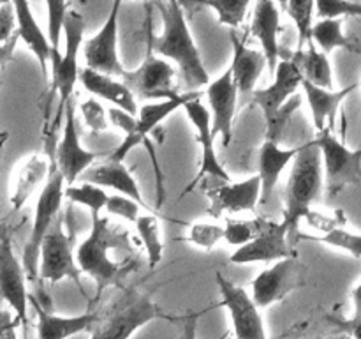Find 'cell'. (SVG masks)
Returning <instances> with one entry per match:
<instances>
[{
    "instance_id": "cell-1",
    "label": "cell",
    "mask_w": 361,
    "mask_h": 339,
    "mask_svg": "<svg viewBox=\"0 0 361 339\" xmlns=\"http://www.w3.org/2000/svg\"><path fill=\"white\" fill-rule=\"evenodd\" d=\"M157 7L162 16V34L154 35L148 28V44L157 55L176 62L187 90H200L210 83V76L204 69L201 53L187 25L185 9L176 0L157 4Z\"/></svg>"
},
{
    "instance_id": "cell-2",
    "label": "cell",
    "mask_w": 361,
    "mask_h": 339,
    "mask_svg": "<svg viewBox=\"0 0 361 339\" xmlns=\"http://www.w3.org/2000/svg\"><path fill=\"white\" fill-rule=\"evenodd\" d=\"M92 226L87 239L76 251V261L81 272L90 275L97 282V297L109 286H118L126 278V263L109 258V251L127 249L129 237L116 226L109 225L108 218H101V212H90Z\"/></svg>"
},
{
    "instance_id": "cell-3",
    "label": "cell",
    "mask_w": 361,
    "mask_h": 339,
    "mask_svg": "<svg viewBox=\"0 0 361 339\" xmlns=\"http://www.w3.org/2000/svg\"><path fill=\"white\" fill-rule=\"evenodd\" d=\"M323 182L324 168L321 147L317 140L307 141L293 161L291 173L286 184V208L282 221L289 226L291 235L296 233L305 212L310 210V205L321 196Z\"/></svg>"
},
{
    "instance_id": "cell-4",
    "label": "cell",
    "mask_w": 361,
    "mask_h": 339,
    "mask_svg": "<svg viewBox=\"0 0 361 339\" xmlns=\"http://www.w3.org/2000/svg\"><path fill=\"white\" fill-rule=\"evenodd\" d=\"M63 32H66V52L53 55L49 59L51 62V95H59V106H56L55 119L51 131L63 124V115H66V106L69 99L73 97L76 81L80 80V49L83 46V32L85 20L76 11H69L63 23Z\"/></svg>"
},
{
    "instance_id": "cell-5",
    "label": "cell",
    "mask_w": 361,
    "mask_h": 339,
    "mask_svg": "<svg viewBox=\"0 0 361 339\" xmlns=\"http://www.w3.org/2000/svg\"><path fill=\"white\" fill-rule=\"evenodd\" d=\"M183 112L189 117L190 124L196 127L197 141L201 145V162L200 172L194 175V179L185 187L182 196H185L190 191H200L204 196H208L210 193L217 191L219 187L231 182V177H229V173L226 172L224 166L219 161L217 154H215V136L212 133V115L207 106L201 102V97L190 99L189 102H185Z\"/></svg>"
},
{
    "instance_id": "cell-6",
    "label": "cell",
    "mask_w": 361,
    "mask_h": 339,
    "mask_svg": "<svg viewBox=\"0 0 361 339\" xmlns=\"http://www.w3.org/2000/svg\"><path fill=\"white\" fill-rule=\"evenodd\" d=\"M66 215L60 212L42 240L41 256H39V279L46 282H59L69 278L85 293V288L81 286L83 272L78 265L76 253H74L76 230L69 225V232H66Z\"/></svg>"
},
{
    "instance_id": "cell-7",
    "label": "cell",
    "mask_w": 361,
    "mask_h": 339,
    "mask_svg": "<svg viewBox=\"0 0 361 339\" xmlns=\"http://www.w3.org/2000/svg\"><path fill=\"white\" fill-rule=\"evenodd\" d=\"M66 179L62 173L59 172L55 165L51 162V172L46 179L44 187H42L41 194L37 198V205H35V215L34 225H32L30 237H28L27 244L23 249V267L27 272V278L30 281H37L39 279V256H41V244L44 240L46 233L56 221L62 208L63 191H66Z\"/></svg>"
},
{
    "instance_id": "cell-8",
    "label": "cell",
    "mask_w": 361,
    "mask_h": 339,
    "mask_svg": "<svg viewBox=\"0 0 361 339\" xmlns=\"http://www.w3.org/2000/svg\"><path fill=\"white\" fill-rule=\"evenodd\" d=\"M154 320H175L166 314L148 295L129 293L122 304L115 307L108 316H101V321L90 331L92 338L122 339L133 335L137 328Z\"/></svg>"
},
{
    "instance_id": "cell-9",
    "label": "cell",
    "mask_w": 361,
    "mask_h": 339,
    "mask_svg": "<svg viewBox=\"0 0 361 339\" xmlns=\"http://www.w3.org/2000/svg\"><path fill=\"white\" fill-rule=\"evenodd\" d=\"M317 143L323 154L324 184L330 196H337L345 187L361 186V148L345 147L334 136L330 127L317 133Z\"/></svg>"
},
{
    "instance_id": "cell-10",
    "label": "cell",
    "mask_w": 361,
    "mask_h": 339,
    "mask_svg": "<svg viewBox=\"0 0 361 339\" xmlns=\"http://www.w3.org/2000/svg\"><path fill=\"white\" fill-rule=\"evenodd\" d=\"M175 74V67L162 56L155 55L154 48L148 44L147 56L141 66L134 71L126 69L120 78L134 92L136 97L166 99L178 94V88L173 83Z\"/></svg>"
},
{
    "instance_id": "cell-11",
    "label": "cell",
    "mask_w": 361,
    "mask_h": 339,
    "mask_svg": "<svg viewBox=\"0 0 361 339\" xmlns=\"http://www.w3.org/2000/svg\"><path fill=\"white\" fill-rule=\"evenodd\" d=\"M101 154L87 150L81 145L80 134H78L76 122V102L74 97L69 99L66 106V115H63L62 124V138L56 145V154L53 157V165L62 173L66 184H74L80 180L81 173L90 168L95 159Z\"/></svg>"
},
{
    "instance_id": "cell-12",
    "label": "cell",
    "mask_w": 361,
    "mask_h": 339,
    "mask_svg": "<svg viewBox=\"0 0 361 339\" xmlns=\"http://www.w3.org/2000/svg\"><path fill=\"white\" fill-rule=\"evenodd\" d=\"M203 92L201 90H187V92H178L173 97L159 99V101L148 102V105L141 106L137 109L136 115V129L133 134L123 138L122 143L115 148V150L109 154V159H116V161H126L127 155L130 154V150L137 147V145L143 143L147 140L148 134L152 131L157 129L173 112H176L178 108H183L185 102H189L190 99L201 97Z\"/></svg>"
},
{
    "instance_id": "cell-13",
    "label": "cell",
    "mask_w": 361,
    "mask_h": 339,
    "mask_svg": "<svg viewBox=\"0 0 361 339\" xmlns=\"http://www.w3.org/2000/svg\"><path fill=\"white\" fill-rule=\"evenodd\" d=\"M291 230L286 221H270L261 219V226L257 235L250 242L236 247L235 253L229 256L231 263H261V261H277L282 258L293 256V249L289 247L288 237Z\"/></svg>"
},
{
    "instance_id": "cell-14",
    "label": "cell",
    "mask_w": 361,
    "mask_h": 339,
    "mask_svg": "<svg viewBox=\"0 0 361 339\" xmlns=\"http://www.w3.org/2000/svg\"><path fill=\"white\" fill-rule=\"evenodd\" d=\"M303 286V265L296 254L277 260V263L256 275L252 281V297L259 307L282 302L289 293Z\"/></svg>"
},
{
    "instance_id": "cell-15",
    "label": "cell",
    "mask_w": 361,
    "mask_h": 339,
    "mask_svg": "<svg viewBox=\"0 0 361 339\" xmlns=\"http://www.w3.org/2000/svg\"><path fill=\"white\" fill-rule=\"evenodd\" d=\"M217 286L222 297V306L229 311L233 321V331L236 338L242 339H264L263 318L259 306L254 297H250L242 286L235 285L228 278L217 272Z\"/></svg>"
},
{
    "instance_id": "cell-16",
    "label": "cell",
    "mask_w": 361,
    "mask_h": 339,
    "mask_svg": "<svg viewBox=\"0 0 361 339\" xmlns=\"http://www.w3.org/2000/svg\"><path fill=\"white\" fill-rule=\"evenodd\" d=\"M123 0H113L111 9L101 30L88 39L83 46V56L87 67L111 76H122L123 66L118 59V16Z\"/></svg>"
},
{
    "instance_id": "cell-17",
    "label": "cell",
    "mask_w": 361,
    "mask_h": 339,
    "mask_svg": "<svg viewBox=\"0 0 361 339\" xmlns=\"http://www.w3.org/2000/svg\"><path fill=\"white\" fill-rule=\"evenodd\" d=\"M303 74L300 67L296 66L291 56L279 60L274 73V83L267 88L254 90L250 95V102L257 108H261L264 115V122H271L281 112L282 106L298 92L302 87Z\"/></svg>"
},
{
    "instance_id": "cell-18",
    "label": "cell",
    "mask_w": 361,
    "mask_h": 339,
    "mask_svg": "<svg viewBox=\"0 0 361 339\" xmlns=\"http://www.w3.org/2000/svg\"><path fill=\"white\" fill-rule=\"evenodd\" d=\"M207 97L208 105L212 108V133L214 136H221L222 143L228 147L233 138V122L236 117V108H238V85L233 78L231 67L224 71V74L215 81L207 85Z\"/></svg>"
},
{
    "instance_id": "cell-19",
    "label": "cell",
    "mask_w": 361,
    "mask_h": 339,
    "mask_svg": "<svg viewBox=\"0 0 361 339\" xmlns=\"http://www.w3.org/2000/svg\"><path fill=\"white\" fill-rule=\"evenodd\" d=\"M25 279L27 272L23 263H20L14 254L11 239L2 237L0 239V300L13 307L21 325H27V309L30 304Z\"/></svg>"
},
{
    "instance_id": "cell-20",
    "label": "cell",
    "mask_w": 361,
    "mask_h": 339,
    "mask_svg": "<svg viewBox=\"0 0 361 339\" xmlns=\"http://www.w3.org/2000/svg\"><path fill=\"white\" fill-rule=\"evenodd\" d=\"M208 198H210L208 214L214 219L222 218L224 214L254 210L261 200V179L259 175H254L243 182H229L208 194Z\"/></svg>"
},
{
    "instance_id": "cell-21",
    "label": "cell",
    "mask_w": 361,
    "mask_h": 339,
    "mask_svg": "<svg viewBox=\"0 0 361 339\" xmlns=\"http://www.w3.org/2000/svg\"><path fill=\"white\" fill-rule=\"evenodd\" d=\"M279 28H281V11L275 0H257L254 7L250 32L261 42L264 56H267L268 71L275 73L279 60L282 56L281 44H279Z\"/></svg>"
},
{
    "instance_id": "cell-22",
    "label": "cell",
    "mask_w": 361,
    "mask_h": 339,
    "mask_svg": "<svg viewBox=\"0 0 361 339\" xmlns=\"http://www.w3.org/2000/svg\"><path fill=\"white\" fill-rule=\"evenodd\" d=\"M80 180L85 182H94L97 186L109 187V189L116 191L120 194H126V196L133 198L143 208H147L148 212H152L150 205L145 201L143 194H141L140 184L136 182V179L133 177V173L129 172L123 161H116V159H106L104 162H99V165H92L90 168L85 170L81 173Z\"/></svg>"
},
{
    "instance_id": "cell-23",
    "label": "cell",
    "mask_w": 361,
    "mask_h": 339,
    "mask_svg": "<svg viewBox=\"0 0 361 339\" xmlns=\"http://www.w3.org/2000/svg\"><path fill=\"white\" fill-rule=\"evenodd\" d=\"M231 44H233V59H231V71L236 85H238L240 97L249 99L252 92L256 90V83L259 76L263 74L264 67H268L267 56L263 49H254L247 46L242 39L236 35V32H231Z\"/></svg>"
},
{
    "instance_id": "cell-24",
    "label": "cell",
    "mask_w": 361,
    "mask_h": 339,
    "mask_svg": "<svg viewBox=\"0 0 361 339\" xmlns=\"http://www.w3.org/2000/svg\"><path fill=\"white\" fill-rule=\"evenodd\" d=\"M35 314H37V335L42 339H63L69 335H76L80 332L92 331L101 321L102 314L83 313L78 316H59L39 304L34 295L28 297Z\"/></svg>"
},
{
    "instance_id": "cell-25",
    "label": "cell",
    "mask_w": 361,
    "mask_h": 339,
    "mask_svg": "<svg viewBox=\"0 0 361 339\" xmlns=\"http://www.w3.org/2000/svg\"><path fill=\"white\" fill-rule=\"evenodd\" d=\"M302 87L303 92H305L307 101H309L314 126H316L317 133H321L326 127L334 129L335 117H337L338 108L344 102V99L356 90L358 83L348 85V87L341 88V90H334V88L319 87V85L312 83V81L303 78Z\"/></svg>"
},
{
    "instance_id": "cell-26",
    "label": "cell",
    "mask_w": 361,
    "mask_h": 339,
    "mask_svg": "<svg viewBox=\"0 0 361 339\" xmlns=\"http://www.w3.org/2000/svg\"><path fill=\"white\" fill-rule=\"evenodd\" d=\"M300 147L281 148L275 140H264L259 148V179H261V205H267L274 194L275 186L281 179L282 172L295 161Z\"/></svg>"
},
{
    "instance_id": "cell-27",
    "label": "cell",
    "mask_w": 361,
    "mask_h": 339,
    "mask_svg": "<svg viewBox=\"0 0 361 339\" xmlns=\"http://www.w3.org/2000/svg\"><path fill=\"white\" fill-rule=\"evenodd\" d=\"M80 81L90 94L111 102L113 106L127 109L133 115H137V102L134 92L123 81H116L111 74L85 67L80 71Z\"/></svg>"
},
{
    "instance_id": "cell-28",
    "label": "cell",
    "mask_w": 361,
    "mask_h": 339,
    "mask_svg": "<svg viewBox=\"0 0 361 339\" xmlns=\"http://www.w3.org/2000/svg\"><path fill=\"white\" fill-rule=\"evenodd\" d=\"M16 11V32L21 41L30 48V52L37 56L41 64V71L44 78H48V62L51 59V44L44 32L39 27L34 18L28 0H13Z\"/></svg>"
},
{
    "instance_id": "cell-29",
    "label": "cell",
    "mask_w": 361,
    "mask_h": 339,
    "mask_svg": "<svg viewBox=\"0 0 361 339\" xmlns=\"http://www.w3.org/2000/svg\"><path fill=\"white\" fill-rule=\"evenodd\" d=\"M296 62V66L302 71L303 78L312 83L319 85L324 88H334V71H331L330 59H328V53H324L323 49L317 48V44L314 41L307 42L303 48L296 49L291 56Z\"/></svg>"
},
{
    "instance_id": "cell-30",
    "label": "cell",
    "mask_w": 361,
    "mask_h": 339,
    "mask_svg": "<svg viewBox=\"0 0 361 339\" xmlns=\"http://www.w3.org/2000/svg\"><path fill=\"white\" fill-rule=\"evenodd\" d=\"M49 172V162L48 159L42 157V155L34 154L30 155L27 162L21 166L20 173H18L16 187H14V193L11 196V205H13L14 210H20L25 205V201L32 196V193L35 191V187L42 182L44 179H48Z\"/></svg>"
},
{
    "instance_id": "cell-31",
    "label": "cell",
    "mask_w": 361,
    "mask_h": 339,
    "mask_svg": "<svg viewBox=\"0 0 361 339\" xmlns=\"http://www.w3.org/2000/svg\"><path fill=\"white\" fill-rule=\"evenodd\" d=\"M312 41L324 53H331L338 48L348 49L351 53H361L358 42L344 34L342 18H321L312 27Z\"/></svg>"
},
{
    "instance_id": "cell-32",
    "label": "cell",
    "mask_w": 361,
    "mask_h": 339,
    "mask_svg": "<svg viewBox=\"0 0 361 339\" xmlns=\"http://www.w3.org/2000/svg\"><path fill=\"white\" fill-rule=\"evenodd\" d=\"M63 196L73 203L87 207L90 212H101L104 210L106 203H108V194H106L104 187L97 186L94 182H85L80 180V184H69L63 191Z\"/></svg>"
},
{
    "instance_id": "cell-33",
    "label": "cell",
    "mask_w": 361,
    "mask_h": 339,
    "mask_svg": "<svg viewBox=\"0 0 361 339\" xmlns=\"http://www.w3.org/2000/svg\"><path fill=\"white\" fill-rule=\"evenodd\" d=\"M134 225H136L137 235L143 240V246L147 249L148 265L152 268L157 267L164 254V244H162L161 232H159V219L152 214L140 215Z\"/></svg>"
},
{
    "instance_id": "cell-34",
    "label": "cell",
    "mask_w": 361,
    "mask_h": 339,
    "mask_svg": "<svg viewBox=\"0 0 361 339\" xmlns=\"http://www.w3.org/2000/svg\"><path fill=\"white\" fill-rule=\"evenodd\" d=\"M286 13L295 21L298 32V48L312 41V18L316 13V0H288Z\"/></svg>"
},
{
    "instance_id": "cell-35",
    "label": "cell",
    "mask_w": 361,
    "mask_h": 339,
    "mask_svg": "<svg viewBox=\"0 0 361 339\" xmlns=\"http://www.w3.org/2000/svg\"><path fill=\"white\" fill-rule=\"evenodd\" d=\"M298 239H309V240H317V242H323L328 244L331 247H337V249L342 251H348L351 256L355 258H361V235L358 233H351L348 230H344L342 226L338 228L331 230V232L323 233L319 237H314V235H305V233H295Z\"/></svg>"
},
{
    "instance_id": "cell-36",
    "label": "cell",
    "mask_w": 361,
    "mask_h": 339,
    "mask_svg": "<svg viewBox=\"0 0 361 339\" xmlns=\"http://www.w3.org/2000/svg\"><path fill=\"white\" fill-rule=\"evenodd\" d=\"M252 0H203V4L215 11L219 21L226 27L236 28L245 20L247 9Z\"/></svg>"
},
{
    "instance_id": "cell-37",
    "label": "cell",
    "mask_w": 361,
    "mask_h": 339,
    "mask_svg": "<svg viewBox=\"0 0 361 339\" xmlns=\"http://www.w3.org/2000/svg\"><path fill=\"white\" fill-rule=\"evenodd\" d=\"M261 219H226L224 226V240L229 244V246L240 247L243 244L250 242L254 237L257 235L261 226Z\"/></svg>"
},
{
    "instance_id": "cell-38",
    "label": "cell",
    "mask_w": 361,
    "mask_h": 339,
    "mask_svg": "<svg viewBox=\"0 0 361 339\" xmlns=\"http://www.w3.org/2000/svg\"><path fill=\"white\" fill-rule=\"evenodd\" d=\"M48 7V39L51 44V56L60 53V37L67 18V0H46Z\"/></svg>"
},
{
    "instance_id": "cell-39",
    "label": "cell",
    "mask_w": 361,
    "mask_h": 339,
    "mask_svg": "<svg viewBox=\"0 0 361 339\" xmlns=\"http://www.w3.org/2000/svg\"><path fill=\"white\" fill-rule=\"evenodd\" d=\"M316 14L319 18H360L361 4L353 0H316Z\"/></svg>"
},
{
    "instance_id": "cell-40",
    "label": "cell",
    "mask_w": 361,
    "mask_h": 339,
    "mask_svg": "<svg viewBox=\"0 0 361 339\" xmlns=\"http://www.w3.org/2000/svg\"><path fill=\"white\" fill-rule=\"evenodd\" d=\"M222 239H224V226L210 225V222H196V225L190 226V232L185 240L192 246L212 249Z\"/></svg>"
},
{
    "instance_id": "cell-41",
    "label": "cell",
    "mask_w": 361,
    "mask_h": 339,
    "mask_svg": "<svg viewBox=\"0 0 361 339\" xmlns=\"http://www.w3.org/2000/svg\"><path fill=\"white\" fill-rule=\"evenodd\" d=\"M80 113L85 126L90 131H94V133H102V131L109 127L108 112L102 108V105L97 99H87V101L81 102Z\"/></svg>"
},
{
    "instance_id": "cell-42",
    "label": "cell",
    "mask_w": 361,
    "mask_h": 339,
    "mask_svg": "<svg viewBox=\"0 0 361 339\" xmlns=\"http://www.w3.org/2000/svg\"><path fill=\"white\" fill-rule=\"evenodd\" d=\"M141 208L143 207L136 200L118 193L108 198V203H106L104 210L111 215H118V218L126 219L129 222H136L137 218L141 215Z\"/></svg>"
},
{
    "instance_id": "cell-43",
    "label": "cell",
    "mask_w": 361,
    "mask_h": 339,
    "mask_svg": "<svg viewBox=\"0 0 361 339\" xmlns=\"http://www.w3.org/2000/svg\"><path fill=\"white\" fill-rule=\"evenodd\" d=\"M302 221H305L307 226H310V228H314L316 232H319L323 235V233L331 232V230L338 228V226H344L345 215L342 210H335L330 215L321 214V212L316 210H307Z\"/></svg>"
},
{
    "instance_id": "cell-44",
    "label": "cell",
    "mask_w": 361,
    "mask_h": 339,
    "mask_svg": "<svg viewBox=\"0 0 361 339\" xmlns=\"http://www.w3.org/2000/svg\"><path fill=\"white\" fill-rule=\"evenodd\" d=\"M16 11L13 0L0 4V42H6L16 32Z\"/></svg>"
},
{
    "instance_id": "cell-45",
    "label": "cell",
    "mask_w": 361,
    "mask_h": 339,
    "mask_svg": "<svg viewBox=\"0 0 361 339\" xmlns=\"http://www.w3.org/2000/svg\"><path fill=\"white\" fill-rule=\"evenodd\" d=\"M108 119H109V124L115 127H118L120 131H123V134H126V136L133 134L134 129H136V115L129 113L127 109L118 108V106H113V108H109Z\"/></svg>"
},
{
    "instance_id": "cell-46",
    "label": "cell",
    "mask_w": 361,
    "mask_h": 339,
    "mask_svg": "<svg viewBox=\"0 0 361 339\" xmlns=\"http://www.w3.org/2000/svg\"><path fill=\"white\" fill-rule=\"evenodd\" d=\"M326 320L330 321L334 327H337L338 331L344 332V334L361 339V318H356V316L342 318V316H331V314H328Z\"/></svg>"
},
{
    "instance_id": "cell-47",
    "label": "cell",
    "mask_w": 361,
    "mask_h": 339,
    "mask_svg": "<svg viewBox=\"0 0 361 339\" xmlns=\"http://www.w3.org/2000/svg\"><path fill=\"white\" fill-rule=\"evenodd\" d=\"M16 325H21L18 318H13L11 313L0 309V338H14Z\"/></svg>"
},
{
    "instance_id": "cell-48",
    "label": "cell",
    "mask_w": 361,
    "mask_h": 339,
    "mask_svg": "<svg viewBox=\"0 0 361 339\" xmlns=\"http://www.w3.org/2000/svg\"><path fill=\"white\" fill-rule=\"evenodd\" d=\"M18 41H20V35H18V32H14L13 37L7 39L6 42H0V66H6L7 62L13 60Z\"/></svg>"
},
{
    "instance_id": "cell-49",
    "label": "cell",
    "mask_w": 361,
    "mask_h": 339,
    "mask_svg": "<svg viewBox=\"0 0 361 339\" xmlns=\"http://www.w3.org/2000/svg\"><path fill=\"white\" fill-rule=\"evenodd\" d=\"M351 297H353V304H355V313H353V316L361 318V282L355 290H353Z\"/></svg>"
},
{
    "instance_id": "cell-50",
    "label": "cell",
    "mask_w": 361,
    "mask_h": 339,
    "mask_svg": "<svg viewBox=\"0 0 361 339\" xmlns=\"http://www.w3.org/2000/svg\"><path fill=\"white\" fill-rule=\"evenodd\" d=\"M176 2L180 4V6L183 7L185 11H189V13H194V11L201 9V7H204L203 0H176Z\"/></svg>"
},
{
    "instance_id": "cell-51",
    "label": "cell",
    "mask_w": 361,
    "mask_h": 339,
    "mask_svg": "<svg viewBox=\"0 0 361 339\" xmlns=\"http://www.w3.org/2000/svg\"><path fill=\"white\" fill-rule=\"evenodd\" d=\"M277 4H281V11H286V6H288V0H275Z\"/></svg>"
},
{
    "instance_id": "cell-52",
    "label": "cell",
    "mask_w": 361,
    "mask_h": 339,
    "mask_svg": "<svg viewBox=\"0 0 361 339\" xmlns=\"http://www.w3.org/2000/svg\"><path fill=\"white\" fill-rule=\"evenodd\" d=\"M4 2H9V0H0V4H4Z\"/></svg>"
},
{
    "instance_id": "cell-53",
    "label": "cell",
    "mask_w": 361,
    "mask_h": 339,
    "mask_svg": "<svg viewBox=\"0 0 361 339\" xmlns=\"http://www.w3.org/2000/svg\"><path fill=\"white\" fill-rule=\"evenodd\" d=\"M360 148H361V143H360Z\"/></svg>"
}]
</instances>
